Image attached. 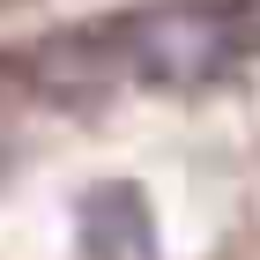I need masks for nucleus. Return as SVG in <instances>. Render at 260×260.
Returning <instances> with one entry per match:
<instances>
[{
    "instance_id": "obj_1",
    "label": "nucleus",
    "mask_w": 260,
    "mask_h": 260,
    "mask_svg": "<svg viewBox=\"0 0 260 260\" xmlns=\"http://www.w3.org/2000/svg\"><path fill=\"white\" fill-rule=\"evenodd\" d=\"M0 260H260V0L0 45Z\"/></svg>"
}]
</instances>
